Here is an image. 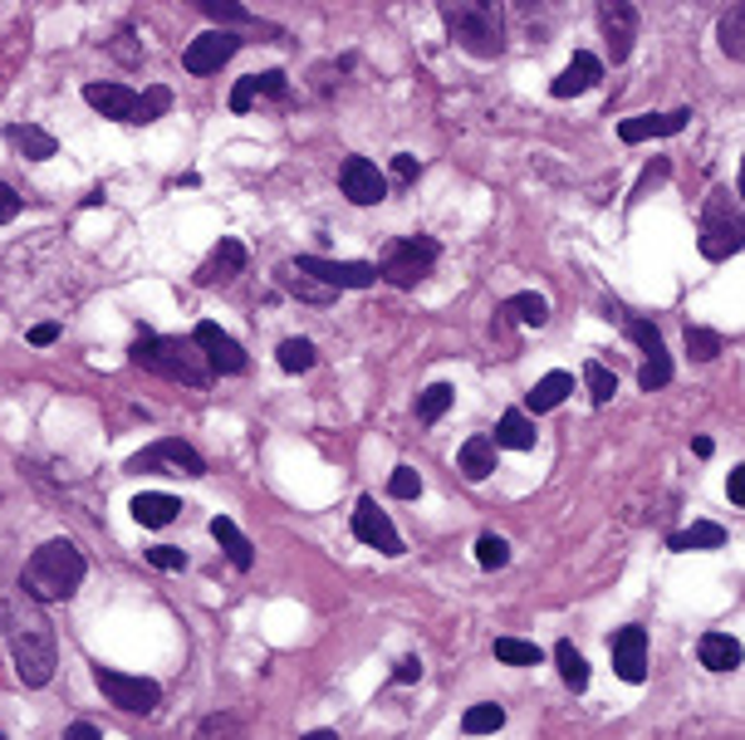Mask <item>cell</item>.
<instances>
[{"instance_id":"1","label":"cell","mask_w":745,"mask_h":740,"mask_svg":"<svg viewBox=\"0 0 745 740\" xmlns=\"http://www.w3.org/2000/svg\"><path fill=\"white\" fill-rule=\"evenodd\" d=\"M0 637L10 647L15 677L25 687H50L54 667H60V647H54V628L40 613V603L25 588H6L0 584Z\"/></svg>"},{"instance_id":"2","label":"cell","mask_w":745,"mask_h":740,"mask_svg":"<svg viewBox=\"0 0 745 740\" xmlns=\"http://www.w3.org/2000/svg\"><path fill=\"white\" fill-rule=\"evenodd\" d=\"M447 35L471 54V60H501L505 50V10L501 0H437Z\"/></svg>"},{"instance_id":"3","label":"cell","mask_w":745,"mask_h":740,"mask_svg":"<svg viewBox=\"0 0 745 740\" xmlns=\"http://www.w3.org/2000/svg\"><path fill=\"white\" fill-rule=\"evenodd\" d=\"M84 574H88V564H84V554H78V544L74 540H50L25 560L20 588H25L35 603H64V598L78 594Z\"/></svg>"},{"instance_id":"4","label":"cell","mask_w":745,"mask_h":740,"mask_svg":"<svg viewBox=\"0 0 745 740\" xmlns=\"http://www.w3.org/2000/svg\"><path fill=\"white\" fill-rule=\"evenodd\" d=\"M138 368L157 373V378L167 383H191V388H201V383L211 378V363L207 353L197 348V338H177V334H138V344L128 353Z\"/></svg>"},{"instance_id":"5","label":"cell","mask_w":745,"mask_h":740,"mask_svg":"<svg viewBox=\"0 0 745 740\" xmlns=\"http://www.w3.org/2000/svg\"><path fill=\"white\" fill-rule=\"evenodd\" d=\"M437 256H442V246H437L432 236H408V241H392L388 256H382V265H378V280H388L392 290H417V284L432 275Z\"/></svg>"},{"instance_id":"6","label":"cell","mask_w":745,"mask_h":740,"mask_svg":"<svg viewBox=\"0 0 745 740\" xmlns=\"http://www.w3.org/2000/svg\"><path fill=\"white\" fill-rule=\"evenodd\" d=\"M702 256L706 260H731L741 250V201L731 191H711L702 211Z\"/></svg>"},{"instance_id":"7","label":"cell","mask_w":745,"mask_h":740,"mask_svg":"<svg viewBox=\"0 0 745 740\" xmlns=\"http://www.w3.org/2000/svg\"><path fill=\"white\" fill-rule=\"evenodd\" d=\"M98 691L128 716H153L157 701H162V687L153 677H133V671H118V667H98L94 671Z\"/></svg>"},{"instance_id":"8","label":"cell","mask_w":745,"mask_h":740,"mask_svg":"<svg viewBox=\"0 0 745 740\" xmlns=\"http://www.w3.org/2000/svg\"><path fill=\"white\" fill-rule=\"evenodd\" d=\"M128 471H138V476L143 471H153V476H207V461H201L187 441L162 437V441H153L148 451H138V457L128 461Z\"/></svg>"},{"instance_id":"9","label":"cell","mask_w":745,"mask_h":740,"mask_svg":"<svg viewBox=\"0 0 745 740\" xmlns=\"http://www.w3.org/2000/svg\"><path fill=\"white\" fill-rule=\"evenodd\" d=\"M295 270L304 275L334 284V290H368V284H378V265H368V260H324V256H300L290 260Z\"/></svg>"},{"instance_id":"10","label":"cell","mask_w":745,"mask_h":740,"mask_svg":"<svg viewBox=\"0 0 745 740\" xmlns=\"http://www.w3.org/2000/svg\"><path fill=\"white\" fill-rule=\"evenodd\" d=\"M598 25L608 35V60L628 64V54L638 44V6L633 0H598Z\"/></svg>"},{"instance_id":"11","label":"cell","mask_w":745,"mask_h":740,"mask_svg":"<svg viewBox=\"0 0 745 740\" xmlns=\"http://www.w3.org/2000/svg\"><path fill=\"white\" fill-rule=\"evenodd\" d=\"M241 50V35H235V30H207V35H197L187 44V54H182V70L187 74H217L225 60H231V54Z\"/></svg>"},{"instance_id":"12","label":"cell","mask_w":745,"mask_h":740,"mask_svg":"<svg viewBox=\"0 0 745 740\" xmlns=\"http://www.w3.org/2000/svg\"><path fill=\"white\" fill-rule=\"evenodd\" d=\"M338 187H344V197L354 201V207H378V201L388 197V177H382L368 157H348V163L338 167Z\"/></svg>"},{"instance_id":"13","label":"cell","mask_w":745,"mask_h":740,"mask_svg":"<svg viewBox=\"0 0 745 740\" xmlns=\"http://www.w3.org/2000/svg\"><path fill=\"white\" fill-rule=\"evenodd\" d=\"M354 534L368 544V550H378V554H402V534L392 530V520L382 515L372 496L358 500V510H354Z\"/></svg>"},{"instance_id":"14","label":"cell","mask_w":745,"mask_h":740,"mask_svg":"<svg viewBox=\"0 0 745 740\" xmlns=\"http://www.w3.org/2000/svg\"><path fill=\"white\" fill-rule=\"evenodd\" d=\"M191 338H197V348L207 353L211 373H245V363H251V358H245V348L235 344L221 324H211V319H207V324H197V334H191Z\"/></svg>"},{"instance_id":"15","label":"cell","mask_w":745,"mask_h":740,"mask_svg":"<svg viewBox=\"0 0 745 740\" xmlns=\"http://www.w3.org/2000/svg\"><path fill=\"white\" fill-rule=\"evenodd\" d=\"M692 108H672V113H642V118H623L618 123V138L623 143H648V138H672L686 128Z\"/></svg>"},{"instance_id":"16","label":"cell","mask_w":745,"mask_h":740,"mask_svg":"<svg viewBox=\"0 0 745 740\" xmlns=\"http://www.w3.org/2000/svg\"><path fill=\"white\" fill-rule=\"evenodd\" d=\"M84 104L98 108L113 123H133L138 118V94L128 84H84Z\"/></svg>"},{"instance_id":"17","label":"cell","mask_w":745,"mask_h":740,"mask_svg":"<svg viewBox=\"0 0 745 740\" xmlns=\"http://www.w3.org/2000/svg\"><path fill=\"white\" fill-rule=\"evenodd\" d=\"M613 671L623 681H633V687L648 677V633L642 628H623L613 637Z\"/></svg>"},{"instance_id":"18","label":"cell","mask_w":745,"mask_h":740,"mask_svg":"<svg viewBox=\"0 0 745 740\" xmlns=\"http://www.w3.org/2000/svg\"><path fill=\"white\" fill-rule=\"evenodd\" d=\"M598 79H604V60L589 50H579L569 60V70H564L555 84H549V94L555 98H574V94H589V88H598Z\"/></svg>"},{"instance_id":"19","label":"cell","mask_w":745,"mask_h":740,"mask_svg":"<svg viewBox=\"0 0 745 740\" xmlns=\"http://www.w3.org/2000/svg\"><path fill=\"white\" fill-rule=\"evenodd\" d=\"M245 270V246L241 241H231V236H225V241H217V250H211L207 260H201V270H197V284H225V280H235Z\"/></svg>"},{"instance_id":"20","label":"cell","mask_w":745,"mask_h":740,"mask_svg":"<svg viewBox=\"0 0 745 740\" xmlns=\"http://www.w3.org/2000/svg\"><path fill=\"white\" fill-rule=\"evenodd\" d=\"M564 10H569L564 0H515V15H521V25H525L539 44L555 35V25L564 20Z\"/></svg>"},{"instance_id":"21","label":"cell","mask_w":745,"mask_h":740,"mask_svg":"<svg viewBox=\"0 0 745 740\" xmlns=\"http://www.w3.org/2000/svg\"><path fill=\"white\" fill-rule=\"evenodd\" d=\"M177 515H182V500H177V496L143 491L138 500H133V520H138V525H148V530H162V525H172Z\"/></svg>"},{"instance_id":"22","label":"cell","mask_w":745,"mask_h":740,"mask_svg":"<svg viewBox=\"0 0 745 740\" xmlns=\"http://www.w3.org/2000/svg\"><path fill=\"white\" fill-rule=\"evenodd\" d=\"M696 657H702L706 671H736L741 667V643L731 633H706L696 643Z\"/></svg>"},{"instance_id":"23","label":"cell","mask_w":745,"mask_h":740,"mask_svg":"<svg viewBox=\"0 0 745 740\" xmlns=\"http://www.w3.org/2000/svg\"><path fill=\"white\" fill-rule=\"evenodd\" d=\"M569 393H574V373H545V378H539L535 388L525 393V407H529L535 417H539V413H555V407H559Z\"/></svg>"},{"instance_id":"24","label":"cell","mask_w":745,"mask_h":740,"mask_svg":"<svg viewBox=\"0 0 745 740\" xmlns=\"http://www.w3.org/2000/svg\"><path fill=\"white\" fill-rule=\"evenodd\" d=\"M211 534H217V544L225 550V560H231L235 569H241V574H245V569H251V564H255V544L245 540L241 530H235V520L217 515V520H211Z\"/></svg>"},{"instance_id":"25","label":"cell","mask_w":745,"mask_h":740,"mask_svg":"<svg viewBox=\"0 0 745 740\" xmlns=\"http://www.w3.org/2000/svg\"><path fill=\"white\" fill-rule=\"evenodd\" d=\"M275 280L285 284L290 294H300L304 304H334V300H338V290H334V284H324V280L304 275V270H295V265H280V275H275Z\"/></svg>"},{"instance_id":"26","label":"cell","mask_w":745,"mask_h":740,"mask_svg":"<svg viewBox=\"0 0 745 740\" xmlns=\"http://www.w3.org/2000/svg\"><path fill=\"white\" fill-rule=\"evenodd\" d=\"M535 423H529V413H521V407H511V413L501 417V427H495V447L505 451H529L535 447Z\"/></svg>"},{"instance_id":"27","label":"cell","mask_w":745,"mask_h":740,"mask_svg":"<svg viewBox=\"0 0 745 740\" xmlns=\"http://www.w3.org/2000/svg\"><path fill=\"white\" fill-rule=\"evenodd\" d=\"M461 476L466 481H485V476L495 471V441L491 437H466L461 441Z\"/></svg>"},{"instance_id":"28","label":"cell","mask_w":745,"mask_h":740,"mask_svg":"<svg viewBox=\"0 0 745 740\" xmlns=\"http://www.w3.org/2000/svg\"><path fill=\"white\" fill-rule=\"evenodd\" d=\"M6 138H10V147H20L30 163H44V157H54V147H60L44 128H35V123H10Z\"/></svg>"},{"instance_id":"29","label":"cell","mask_w":745,"mask_h":740,"mask_svg":"<svg viewBox=\"0 0 745 740\" xmlns=\"http://www.w3.org/2000/svg\"><path fill=\"white\" fill-rule=\"evenodd\" d=\"M668 544H672L676 554H692V550H721V544H726V530H721V525H711V520H696V525L676 530Z\"/></svg>"},{"instance_id":"30","label":"cell","mask_w":745,"mask_h":740,"mask_svg":"<svg viewBox=\"0 0 745 740\" xmlns=\"http://www.w3.org/2000/svg\"><path fill=\"white\" fill-rule=\"evenodd\" d=\"M555 663H559V677H564V687L569 691H584L589 687V663H584V653L564 637V643H555Z\"/></svg>"},{"instance_id":"31","label":"cell","mask_w":745,"mask_h":740,"mask_svg":"<svg viewBox=\"0 0 745 740\" xmlns=\"http://www.w3.org/2000/svg\"><path fill=\"white\" fill-rule=\"evenodd\" d=\"M505 310L521 319V324H529V329H545L549 324V304H545V294H535V290L511 294V300H505Z\"/></svg>"},{"instance_id":"32","label":"cell","mask_w":745,"mask_h":740,"mask_svg":"<svg viewBox=\"0 0 745 740\" xmlns=\"http://www.w3.org/2000/svg\"><path fill=\"white\" fill-rule=\"evenodd\" d=\"M716 35H721V50H726L731 54V60H745V6H731L726 10V15H721V30H716Z\"/></svg>"},{"instance_id":"33","label":"cell","mask_w":745,"mask_h":740,"mask_svg":"<svg viewBox=\"0 0 745 740\" xmlns=\"http://www.w3.org/2000/svg\"><path fill=\"white\" fill-rule=\"evenodd\" d=\"M501 726H505V706H495V701H481L461 716V731L466 736H491V731H501Z\"/></svg>"},{"instance_id":"34","label":"cell","mask_w":745,"mask_h":740,"mask_svg":"<svg viewBox=\"0 0 745 740\" xmlns=\"http://www.w3.org/2000/svg\"><path fill=\"white\" fill-rule=\"evenodd\" d=\"M584 388H589L594 407H604V403H613V393H618V378H613V373H608L598 358H589V363H584Z\"/></svg>"},{"instance_id":"35","label":"cell","mask_w":745,"mask_h":740,"mask_svg":"<svg viewBox=\"0 0 745 740\" xmlns=\"http://www.w3.org/2000/svg\"><path fill=\"white\" fill-rule=\"evenodd\" d=\"M451 397H457L451 383H432V388H422V397H417V423H437V417L451 407Z\"/></svg>"},{"instance_id":"36","label":"cell","mask_w":745,"mask_h":740,"mask_svg":"<svg viewBox=\"0 0 745 740\" xmlns=\"http://www.w3.org/2000/svg\"><path fill=\"white\" fill-rule=\"evenodd\" d=\"M275 358H280V368H285V373H309L319 353H314V344H309V338H285Z\"/></svg>"},{"instance_id":"37","label":"cell","mask_w":745,"mask_h":740,"mask_svg":"<svg viewBox=\"0 0 745 740\" xmlns=\"http://www.w3.org/2000/svg\"><path fill=\"white\" fill-rule=\"evenodd\" d=\"M495 657L511 667H539V647L525 637H495Z\"/></svg>"},{"instance_id":"38","label":"cell","mask_w":745,"mask_h":740,"mask_svg":"<svg viewBox=\"0 0 745 740\" xmlns=\"http://www.w3.org/2000/svg\"><path fill=\"white\" fill-rule=\"evenodd\" d=\"M672 383V358H668V348L662 353H648V363H642V373H638V388L642 393H658V388H668Z\"/></svg>"},{"instance_id":"39","label":"cell","mask_w":745,"mask_h":740,"mask_svg":"<svg viewBox=\"0 0 745 740\" xmlns=\"http://www.w3.org/2000/svg\"><path fill=\"white\" fill-rule=\"evenodd\" d=\"M201 10H207L211 20H221V25H255V15L241 6V0H197Z\"/></svg>"},{"instance_id":"40","label":"cell","mask_w":745,"mask_h":740,"mask_svg":"<svg viewBox=\"0 0 745 740\" xmlns=\"http://www.w3.org/2000/svg\"><path fill=\"white\" fill-rule=\"evenodd\" d=\"M686 353H692V358L696 363H711V358H716V353H721V334H716V329H686Z\"/></svg>"},{"instance_id":"41","label":"cell","mask_w":745,"mask_h":740,"mask_svg":"<svg viewBox=\"0 0 745 740\" xmlns=\"http://www.w3.org/2000/svg\"><path fill=\"white\" fill-rule=\"evenodd\" d=\"M476 564L481 569H505L511 564V544H505L501 534H481L476 540Z\"/></svg>"},{"instance_id":"42","label":"cell","mask_w":745,"mask_h":740,"mask_svg":"<svg viewBox=\"0 0 745 740\" xmlns=\"http://www.w3.org/2000/svg\"><path fill=\"white\" fill-rule=\"evenodd\" d=\"M388 496H398V500H417V496H422V476H417L412 466H398V471L388 476Z\"/></svg>"},{"instance_id":"43","label":"cell","mask_w":745,"mask_h":740,"mask_svg":"<svg viewBox=\"0 0 745 740\" xmlns=\"http://www.w3.org/2000/svg\"><path fill=\"white\" fill-rule=\"evenodd\" d=\"M628 338H633L642 353H662V329L648 324V319H628Z\"/></svg>"},{"instance_id":"44","label":"cell","mask_w":745,"mask_h":740,"mask_svg":"<svg viewBox=\"0 0 745 740\" xmlns=\"http://www.w3.org/2000/svg\"><path fill=\"white\" fill-rule=\"evenodd\" d=\"M167 108H172V94H167V88H148V94L138 98V118L133 123H153V118H162Z\"/></svg>"},{"instance_id":"45","label":"cell","mask_w":745,"mask_h":740,"mask_svg":"<svg viewBox=\"0 0 745 740\" xmlns=\"http://www.w3.org/2000/svg\"><path fill=\"white\" fill-rule=\"evenodd\" d=\"M148 564L167 569V574H177V569H187V554L177 550V544H153V550H148Z\"/></svg>"},{"instance_id":"46","label":"cell","mask_w":745,"mask_h":740,"mask_svg":"<svg viewBox=\"0 0 745 740\" xmlns=\"http://www.w3.org/2000/svg\"><path fill=\"white\" fill-rule=\"evenodd\" d=\"M255 98H261V84H255V74H245L241 84L231 88V113H245V108L255 104Z\"/></svg>"},{"instance_id":"47","label":"cell","mask_w":745,"mask_h":740,"mask_svg":"<svg viewBox=\"0 0 745 740\" xmlns=\"http://www.w3.org/2000/svg\"><path fill=\"white\" fill-rule=\"evenodd\" d=\"M417 173H422V163H417L412 153H398V157H392V181H398V187L417 181Z\"/></svg>"},{"instance_id":"48","label":"cell","mask_w":745,"mask_h":740,"mask_svg":"<svg viewBox=\"0 0 745 740\" xmlns=\"http://www.w3.org/2000/svg\"><path fill=\"white\" fill-rule=\"evenodd\" d=\"M113 54H118L123 64H143V54H138V44H133V30H118V40L108 44Z\"/></svg>"},{"instance_id":"49","label":"cell","mask_w":745,"mask_h":740,"mask_svg":"<svg viewBox=\"0 0 745 740\" xmlns=\"http://www.w3.org/2000/svg\"><path fill=\"white\" fill-rule=\"evenodd\" d=\"M255 84H261V94L265 98H285V74H280V70H265V74H255Z\"/></svg>"},{"instance_id":"50","label":"cell","mask_w":745,"mask_h":740,"mask_svg":"<svg viewBox=\"0 0 745 740\" xmlns=\"http://www.w3.org/2000/svg\"><path fill=\"white\" fill-rule=\"evenodd\" d=\"M201 736H241V721H231V716H207V721H201Z\"/></svg>"},{"instance_id":"51","label":"cell","mask_w":745,"mask_h":740,"mask_svg":"<svg viewBox=\"0 0 745 740\" xmlns=\"http://www.w3.org/2000/svg\"><path fill=\"white\" fill-rule=\"evenodd\" d=\"M668 173H672V167H668V157H658V163H652V167H648V173H642V177H638L633 197H642V191H648V187H658V181H662V177H668Z\"/></svg>"},{"instance_id":"52","label":"cell","mask_w":745,"mask_h":740,"mask_svg":"<svg viewBox=\"0 0 745 740\" xmlns=\"http://www.w3.org/2000/svg\"><path fill=\"white\" fill-rule=\"evenodd\" d=\"M392 681H398V687H412V681H422V663H417V657H402V663L392 667Z\"/></svg>"},{"instance_id":"53","label":"cell","mask_w":745,"mask_h":740,"mask_svg":"<svg viewBox=\"0 0 745 740\" xmlns=\"http://www.w3.org/2000/svg\"><path fill=\"white\" fill-rule=\"evenodd\" d=\"M20 216V197H15V187H10V181H0V226L6 221H15Z\"/></svg>"},{"instance_id":"54","label":"cell","mask_w":745,"mask_h":740,"mask_svg":"<svg viewBox=\"0 0 745 740\" xmlns=\"http://www.w3.org/2000/svg\"><path fill=\"white\" fill-rule=\"evenodd\" d=\"M726 491H731V506H745V466H731Z\"/></svg>"},{"instance_id":"55","label":"cell","mask_w":745,"mask_h":740,"mask_svg":"<svg viewBox=\"0 0 745 740\" xmlns=\"http://www.w3.org/2000/svg\"><path fill=\"white\" fill-rule=\"evenodd\" d=\"M54 338H60V324H35V329H30V344H35V348H50Z\"/></svg>"},{"instance_id":"56","label":"cell","mask_w":745,"mask_h":740,"mask_svg":"<svg viewBox=\"0 0 745 740\" xmlns=\"http://www.w3.org/2000/svg\"><path fill=\"white\" fill-rule=\"evenodd\" d=\"M70 736H74V740H98V726H88V721H74V726H70Z\"/></svg>"}]
</instances>
